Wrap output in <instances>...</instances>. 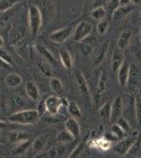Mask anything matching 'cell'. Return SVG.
I'll use <instances>...</instances> for the list:
<instances>
[{"label": "cell", "instance_id": "obj_1", "mask_svg": "<svg viewBox=\"0 0 141 158\" xmlns=\"http://www.w3.org/2000/svg\"><path fill=\"white\" fill-rule=\"evenodd\" d=\"M40 114L38 110L30 109V110H21L13 113L9 116L7 120L12 123L16 124H23V126H33L38 121Z\"/></svg>", "mask_w": 141, "mask_h": 158}, {"label": "cell", "instance_id": "obj_2", "mask_svg": "<svg viewBox=\"0 0 141 158\" xmlns=\"http://www.w3.org/2000/svg\"><path fill=\"white\" fill-rule=\"evenodd\" d=\"M43 17L36 4H31L29 6V27L33 37H36L40 32L42 27Z\"/></svg>", "mask_w": 141, "mask_h": 158}, {"label": "cell", "instance_id": "obj_3", "mask_svg": "<svg viewBox=\"0 0 141 158\" xmlns=\"http://www.w3.org/2000/svg\"><path fill=\"white\" fill-rule=\"evenodd\" d=\"M93 30V25L89 22L86 21H81L76 25V27L74 29L73 33V39L77 42L83 41L84 39H86L92 33Z\"/></svg>", "mask_w": 141, "mask_h": 158}, {"label": "cell", "instance_id": "obj_4", "mask_svg": "<svg viewBox=\"0 0 141 158\" xmlns=\"http://www.w3.org/2000/svg\"><path fill=\"white\" fill-rule=\"evenodd\" d=\"M44 100H45V112L48 114H50L51 116L57 115L59 110L63 106L62 98L60 96L56 95V94L48 96Z\"/></svg>", "mask_w": 141, "mask_h": 158}, {"label": "cell", "instance_id": "obj_5", "mask_svg": "<svg viewBox=\"0 0 141 158\" xmlns=\"http://www.w3.org/2000/svg\"><path fill=\"white\" fill-rule=\"evenodd\" d=\"M137 139V134L134 135L129 138H123L117 142L114 146V152L116 154L120 155V156H124L130 152V150L132 149V147L135 144V141Z\"/></svg>", "mask_w": 141, "mask_h": 158}, {"label": "cell", "instance_id": "obj_6", "mask_svg": "<svg viewBox=\"0 0 141 158\" xmlns=\"http://www.w3.org/2000/svg\"><path fill=\"white\" fill-rule=\"evenodd\" d=\"M73 33H74V27H62V29L57 30V31H55V32L51 33L50 39L52 40V41L56 42V43H63L72 36Z\"/></svg>", "mask_w": 141, "mask_h": 158}, {"label": "cell", "instance_id": "obj_7", "mask_svg": "<svg viewBox=\"0 0 141 158\" xmlns=\"http://www.w3.org/2000/svg\"><path fill=\"white\" fill-rule=\"evenodd\" d=\"M36 6L40 10L44 19H51L55 14V4L51 0H37Z\"/></svg>", "mask_w": 141, "mask_h": 158}, {"label": "cell", "instance_id": "obj_8", "mask_svg": "<svg viewBox=\"0 0 141 158\" xmlns=\"http://www.w3.org/2000/svg\"><path fill=\"white\" fill-rule=\"evenodd\" d=\"M112 102V116L111 121L116 122L120 117H122L123 113V98L121 95H117L116 97L113 99Z\"/></svg>", "mask_w": 141, "mask_h": 158}, {"label": "cell", "instance_id": "obj_9", "mask_svg": "<svg viewBox=\"0 0 141 158\" xmlns=\"http://www.w3.org/2000/svg\"><path fill=\"white\" fill-rule=\"evenodd\" d=\"M75 79H76V83H77V85H78L80 94L86 99V100H89L91 89H89V85L88 83L86 78L84 77V75L81 72H77L75 74Z\"/></svg>", "mask_w": 141, "mask_h": 158}, {"label": "cell", "instance_id": "obj_10", "mask_svg": "<svg viewBox=\"0 0 141 158\" xmlns=\"http://www.w3.org/2000/svg\"><path fill=\"white\" fill-rule=\"evenodd\" d=\"M130 73H131V63L129 62V60H124L121 68L119 69V71H118V73H117L118 82H119V85L121 86V88H125V86L127 85L129 78H130Z\"/></svg>", "mask_w": 141, "mask_h": 158}, {"label": "cell", "instance_id": "obj_11", "mask_svg": "<svg viewBox=\"0 0 141 158\" xmlns=\"http://www.w3.org/2000/svg\"><path fill=\"white\" fill-rule=\"evenodd\" d=\"M64 128L68 133H71L73 135V137L75 138V140L79 138L81 129H80V124H79V122L77 121L76 118L70 117V118L66 119L64 122Z\"/></svg>", "mask_w": 141, "mask_h": 158}, {"label": "cell", "instance_id": "obj_12", "mask_svg": "<svg viewBox=\"0 0 141 158\" xmlns=\"http://www.w3.org/2000/svg\"><path fill=\"white\" fill-rule=\"evenodd\" d=\"M25 35H27V30L23 27H13L9 33V38L12 44L17 45L19 42L24 40Z\"/></svg>", "mask_w": 141, "mask_h": 158}, {"label": "cell", "instance_id": "obj_13", "mask_svg": "<svg viewBox=\"0 0 141 158\" xmlns=\"http://www.w3.org/2000/svg\"><path fill=\"white\" fill-rule=\"evenodd\" d=\"M59 58L61 60V63L64 67L66 70L71 71L74 67V58L72 53L68 50L66 49H62L59 52Z\"/></svg>", "mask_w": 141, "mask_h": 158}, {"label": "cell", "instance_id": "obj_14", "mask_svg": "<svg viewBox=\"0 0 141 158\" xmlns=\"http://www.w3.org/2000/svg\"><path fill=\"white\" fill-rule=\"evenodd\" d=\"M133 36V32L132 30H124L121 34L119 35L117 39V45L120 50H124L129 47V44L131 43Z\"/></svg>", "mask_w": 141, "mask_h": 158}, {"label": "cell", "instance_id": "obj_15", "mask_svg": "<svg viewBox=\"0 0 141 158\" xmlns=\"http://www.w3.org/2000/svg\"><path fill=\"white\" fill-rule=\"evenodd\" d=\"M25 93L27 97L33 101H39L40 99V93L38 86L35 85L33 81H27L25 83Z\"/></svg>", "mask_w": 141, "mask_h": 158}, {"label": "cell", "instance_id": "obj_16", "mask_svg": "<svg viewBox=\"0 0 141 158\" xmlns=\"http://www.w3.org/2000/svg\"><path fill=\"white\" fill-rule=\"evenodd\" d=\"M37 50H38V52H39V54H40V56H41V58L43 60L47 61L48 63H50L51 65L56 64V58L54 57L53 53L51 52V51L48 50L45 45L38 44Z\"/></svg>", "mask_w": 141, "mask_h": 158}, {"label": "cell", "instance_id": "obj_17", "mask_svg": "<svg viewBox=\"0 0 141 158\" xmlns=\"http://www.w3.org/2000/svg\"><path fill=\"white\" fill-rule=\"evenodd\" d=\"M134 7H135L134 4H130V6H120L116 11L113 13L112 19L113 20H119L121 18H123V17L127 16V15H129L130 13L134 10Z\"/></svg>", "mask_w": 141, "mask_h": 158}, {"label": "cell", "instance_id": "obj_18", "mask_svg": "<svg viewBox=\"0 0 141 158\" xmlns=\"http://www.w3.org/2000/svg\"><path fill=\"white\" fill-rule=\"evenodd\" d=\"M4 81L10 88H17L22 83V77L17 73H10L6 76Z\"/></svg>", "mask_w": 141, "mask_h": 158}, {"label": "cell", "instance_id": "obj_19", "mask_svg": "<svg viewBox=\"0 0 141 158\" xmlns=\"http://www.w3.org/2000/svg\"><path fill=\"white\" fill-rule=\"evenodd\" d=\"M32 146V143H31L30 139L29 140H24V141L22 142H19V143L15 144V148L13 149V155H15V156H19V155H23L24 153H27L29 151L30 147Z\"/></svg>", "mask_w": 141, "mask_h": 158}, {"label": "cell", "instance_id": "obj_20", "mask_svg": "<svg viewBox=\"0 0 141 158\" xmlns=\"http://www.w3.org/2000/svg\"><path fill=\"white\" fill-rule=\"evenodd\" d=\"M140 79V72L137 68L135 67V64H131V73H130V78L127 85L132 86V89H134L135 86H137L138 82Z\"/></svg>", "mask_w": 141, "mask_h": 158}, {"label": "cell", "instance_id": "obj_21", "mask_svg": "<svg viewBox=\"0 0 141 158\" xmlns=\"http://www.w3.org/2000/svg\"><path fill=\"white\" fill-rule=\"evenodd\" d=\"M50 86H51L52 91L56 94V95L60 96V95H62V94H63V90H64V88H63L62 81H61L59 78H57V77L51 78Z\"/></svg>", "mask_w": 141, "mask_h": 158}, {"label": "cell", "instance_id": "obj_22", "mask_svg": "<svg viewBox=\"0 0 141 158\" xmlns=\"http://www.w3.org/2000/svg\"><path fill=\"white\" fill-rule=\"evenodd\" d=\"M38 69H39L40 73L43 74L45 77H50L53 78V69L52 65L50 63H48L47 61H44L43 59H40L38 61Z\"/></svg>", "mask_w": 141, "mask_h": 158}, {"label": "cell", "instance_id": "obj_23", "mask_svg": "<svg viewBox=\"0 0 141 158\" xmlns=\"http://www.w3.org/2000/svg\"><path fill=\"white\" fill-rule=\"evenodd\" d=\"M30 139V135L27 132H13L10 135V141L14 144H17L19 142H22L24 140H29Z\"/></svg>", "mask_w": 141, "mask_h": 158}, {"label": "cell", "instance_id": "obj_24", "mask_svg": "<svg viewBox=\"0 0 141 158\" xmlns=\"http://www.w3.org/2000/svg\"><path fill=\"white\" fill-rule=\"evenodd\" d=\"M124 61V58H123V55L120 54V53H114L113 54V57H112V70L113 72L115 73H118L119 69L121 68L122 63Z\"/></svg>", "mask_w": 141, "mask_h": 158}, {"label": "cell", "instance_id": "obj_25", "mask_svg": "<svg viewBox=\"0 0 141 158\" xmlns=\"http://www.w3.org/2000/svg\"><path fill=\"white\" fill-rule=\"evenodd\" d=\"M112 102L113 101H106V102L102 104V106L99 109V115L101 116V118L106 119V120H111Z\"/></svg>", "mask_w": 141, "mask_h": 158}, {"label": "cell", "instance_id": "obj_26", "mask_svg": "<svg viewBox=\"0 0 141 158\" xmlns=\"http://www.w3.org/2000/svg\"><path fill=\"white\" fill-rule=\"evenodd\" d=\"M75 140V138L73 137V135L71 133H68L66 130H63V131H60L56 136V141L58 143H68V142H72Z\"/></svg>", "mask_w": 141, "mask_h": 158}, {"label": "cell", "instance_id": "obj_27", "mask_svg": "<svg viewBox=\"0 0 141 158\" xmlns=\"http://www.w3.org/2000/svg\"><path fill=\"white\" fill-rule=\"evenodd\" d=\"M7 106L11 110H13V111H15V110L19 108H22L23 106V99L20 97V96L13 95L10 97L9 101H7Z\"/></svg>", "mask_w": 141, "mask_h": 158}, {"label": "cell", "instance_id": "obj_28", "mask_svg": "<svg viewBox=\"0 0 141 158\" xmlns=\"http://www.w3.org/2000/svg\"><path fill=\"white\" fill-rule=\"evenodd\" d=\"M45 143H47V136H39L32 142V146H31V148H32V150L34 152L39 153L43 150Z\"/></svg>", "mask_w": 141, "mask_h": 158}, {"label": "cell", "instance_id": "obj_29", "mask_svg": "<svg viewBox=\"0 0 141 158\" xmlns=\"http://www.w3.org/2000/svg\"><path fill=\"white\" fill-rule=\"evenodd\" d=\"M68 111L70 113V115L73 117V118H80L82 116V113H81V110L79 108V106L77 104V102L75 101H68Z\"/></svg>", "mask_w": 141, "mask_h": 158}, {"label": "cell", "instance_id": "obj_30", "mask_svg": "<svg viewBox=\"0 0 141 158\" xmlns=\"http://www.w3.org/2000/svg\"><path fill=\"white\" fill-rule=\"evenodd\" d=\"M91 16L92 18L95 20H104V18L106 17V9L104 6H100V7H95V9H92L91 11Z\"/></svg>", "mask_w": 141, "mask_h": 158}, {"label": "cell", "instance_id": "obj_31", "mask_svg": "<svg viewBox=\"0 0 141 158\" xmlns=\"http://www.w3.org/2000/svg\"><path fill=\"white\" fill-rule=\"evenodd\" d=\"M106 73L102 72L100 77L98 78V85H97V94H98L99 97H101L104 93H106Z\"/></svg>", "mask_w": 141, "mask_h": 158}, {"label": "cell", "instance_id": "obj_32", "mask_svg": "<svg viewBox=\"0 0 141 158\" xmlns=\"http://www.w3.org/2000/svg\"><path fill=\"white\" fill-rule=\"evenodd\" d=\"M20 0H0V13H6L15 6Z\"/></svg>", "mask_w": 141, "mask_h": 158}, {"label": "cell", "instance_id": "obj_33", "mask_svg": "<svg viewBox=\"0 0 141 158\" xmlns=\"http://www.w3.org/2000/svg\"><path fill=\"white\" fill-rule=\"evenodd\" d=\"M134 108H135V116L137 123L141 127V99L139 96H136L134 101Z\"/></svg>", "mask_w": 141, "mask_h": 158}, {"label": "cell", "instance_id": "obj_34", "mask_svg": "<svg viewBox=\"0 0 141 158\" xmlns=\"http://www.w3.org/2000/svg\"><path fill=\"white\" fill-rule=\"evenodd\" d=\"M106 50H107V44L104 45L103 48H101V49L97 52V54H96V56H95V58H94V64L95 65L100 64V63L104 60L106 55Z\"/></svg>", "mask_w": 141, "mask_h": 158}, {"label": "cell", "instance_id": "obj_35", "mask_svg": "<svg viewBox=\"0 0 141 158\" xmlns=\"http://www.w3.org/2000/svg\"><path fill=\"white\" fill-rule=\"evenodd\" d=\"M111 132H112V133L114 134L115 136H116L119 140H121V139L124 137V135H125V132H124L121 128H120V127L118 126L117 123L113 124V126L111 127Z\"/></svg>", "mask_w": 141, "mask_h": 158}, {"label": "cell", "instance_id": "obj_36", "mask_svg": "<svg viewBox=\"0 0 141 158\" xmlns=\"http://www.w3.org/2000/svg\"><path fill=\"white\" fill-rule=\"evenodd\" d=\"M83 150H84V142H80V143L77 144V146L75 147V149L71 152L70 156H68V158H78L79 155L83 152Z\"/></svg>", "mask_w": 141, "mask_h": 158}, {"label": "cell", "instance_id": "obj_37", "mask_svg": "<svg viewBox=\"0 0 141 158\" xmlns=\"http://www.w3.org/2000/svg\"><path fill=\"white\" fill-rule=\"evenodd\" d=\"M110 27V23L106 21V20H101L97 23V32L99 33L100 35H104L107 32Z\"/></svg>", "mask_w": 141, "mask_h": 158}, {"label": "cell", "instance_id": "obj_38", "mask_svg": "<svg viewBox=\"0 0 141 158\" xmlns=\"http://www.w3.org/2000/svg\"><path fill=\"white\" fill-rule=\"evenodd\" d=\"M116 123L122 130H123L125 133H127V132L130 131V123H129V121H127L126 119L124 118V117H120V118L116 121Z\"/></svg>", "mask_w": 141, "mask_h": 158}, {"label": "cell", "instance_id": "obj_39", "mask_svg": "<svg viewBox=\"0 0 141 158\" xmlns=\"http://www.w3.org/2000/svg\"><path fill=\"white\" fill-rule=\"evenodd\" d=\"M119 6H120V0H110L109 3L106 4V7L110 11V13H111V15H113V13L116 11Z\"/></svg>", "mask_w": 141, "mask_h": 158}, {"label": "cell", "instance_id": "obj_40", "mask_svg": "<svg viewBox=\"0 0 141 158\" xmlns=\"http://www.w3.org/2000/svg\"><path fill=\"white\" fill-rule=\"evenodd\" d=\"M81 53L85 57H89V56H92V54H93V47L91 44H89V43H85V44H83L81 47Z\"/></svg>", "mask_w": 141, "mask_h": 158}, {"label": "cell", "instance_id": "obj_41", "mask_svg": "<svg viewBox=\"0 0 141 158\" xmlns=\"http://www.w3.org/2000/svg\"><path fill=\"white\" fill-rule=\"evenodd\" d=\"M0 57L12 64V57H11V55H10L9 53H7V51L4 50L3 48H2V49H0Z\"/></svg>", "mask_w": 141, "mask_h": 158}, {"label": "cell", "instance_id": "obj_42", "mask_svg": "<svg viewBox=\"0 0 141 158\" xmlns=\"http://www.w3.org/2000/svg\"><path fill=\"white\" fill-rule=\"evenodd\" d=\"M110 0H94L93 3H92V9L95 7H100V6H106V4L109 3Z\"/></svg>", "mask_w": 141, "mask_h": 158}, {"label": "cell", "instance_id": "obj_43", "mask_svg": "<svg viewBox=\"0 0 141 158\" xmlns=\"http://www.w3.org/2000/svg\"><path fill=\"white\" fill-rule=\"evenodd\" d=\"M0 69H2V70H12L13 65L0 57Z\"/></svg>", "mask_w": 141, "mask_h": 158}, {"label": "cell", "instance_id": "obj_44", "mask_svg": "<svg viewBox=\"0 0 141 158\" xmlns=\"http://www.w3.org/2000/svg\"><path fill=\"white\" fill-rule=\"evenodd\" d=\"M9 18H10V15L7 14L6 12L4 13V14L0 15V29H1V27H3L4 25H6V22L9 21Z\"/></svg>", "mask_w": 141, "mask_h": 158}, {"label": "cell", "instance_id": "obj_45", "mask_svg": "<svg viewBox=\"0 0 141 158\" xmlns=\"http://www.w3.org/2000/svg\"><path fill=\"white\" fill-rule=\"evenodd\" d=\"M132 4L131 0H120V6H130Z\"/></svg>", "mask_w": 141, "mask_h": 158}, {"label": "cell", "instance_id": "obj_46", "mask_svg": "<svg viewBox=\"0 0 141 158\" xmlns=\"http://www.w3.org/2000/svg\"><path fill=\"white\" fill-rule=\"evenodd\" d=\"M35 158H50V156H48V153H40V154H38Z\"/></svg>", "mask_w": 141, "mask_h": 158}, {"label": "cell", "instance_id": "obj_47", "mask_svg": "<svg viewBox=\"0 0 141 158\" xmlns=\"http://www.w3.org/2000/svg\"><path fill=\"white\" fill-rule=\"evenodd\" d=\"M6 121H3V120H0V130H2V129H4V128H6Z\"/></svg>", "mask_w": 141, "mask_h": 158}, {"label": "cell", "instance_id": "obj_48", "mask_svg": "<svg viewBox=\"0 0 141 158\" xmlns=\"http://www.w3.org/2000/svg\"><path fill=\"white\" fill-rule=\"evenodd\" d=\"M131 2H132V4H134V6H137V4L141 3V0H131Z\"/></svg>", "mask_w": 141, "mask_h": 158}, {"label": "cell", "instance_id": "obj_49", "mask_svg": "<svg viewBox=\"0 0 141 158\" xmlns=\"http://www.w3.org/2000/svg\"><path fill=\"white\" fill-rule=\"evenodd\" d=\"M3 47H4V39L0 36V49H2Z\"/></svg>", "mask_w": 141, "mask_h": 158}, {"label": "cell", "instance_id": "obj_50", "mask_svg": "<svg viewBox=\"0 0 141 158\" xmlns=\"http://www.w3.org/2000/svg\"><path fill=\"white\" fill-rule=\"evenodd\" d=\"M138 96H139L140 99H141V88L139 89V90H138Z\"/></svg>", "mask_w": 141, "mask_h": 158}, {"label": "cell", "instance_id": "obj_51", "mask_svg": "<svg viewBox=\"0 0 141 158\" xmlns=\"http://www.w3.org/2000/svg\"><path fill=\"white\" fill-rule=\"evenodd\" d=\"M2 99H3V94H2L1 92H0V101H1Z\"/></svg>", "mask_w": 141, "mask_h": 158}, {"label": "cell", "instance_id": "obj_52", "mask_svg": "<svg viewBox=\"0 0 141 158\" xmlns=\"http://www.w3.org/2000/svg\"><path fill=\"white\" fill-rule=\"evenodd\" d=\"M139 14H140V17H141V6L139 7Z\"/></svg>", "mask_w": 141, "mask_h": 158}, {"label": "cell", "instance_id": "obj_53", "mask_svg": "<svg viewBox=\"0 0 141 158\" xmlns=\"http://www.w3.org/2000/svg\"><path fill=\"white\" fill-rule=\"evenodd\" d=\"M140 37H141V27H140Z\"/></svg>", "mask_w": 141, "mask_h": 158}, {"label": "cell", "instance_id": "obj_54", "mask_svg": "<svg viewBox=\"0 0 141 158\" xmlns=\"http://www.w3.org/2000/svg\"><path fill=\"white\" fill-rule=\"evenodd\" d=\"M0 143H2V140H1V138H0Z\"/></svg>", "mask_w": 141, "mask_h": 158}]
</instances>
